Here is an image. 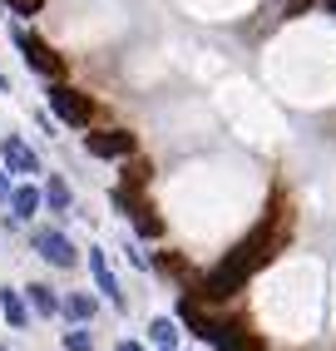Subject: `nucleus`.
I'll use <instances>...</instances> for the list:
<instances>
[{"label":"nucleus","instance_id":"9","mask_svg":"<svg viewBox=\"0 0 336 351\" xmlns=\"http://www.w3.org/2000/svg\"><path fill=\"white\" fill-rule=\"evenodd\" d=\"M10 208H15V218H35V208H40V189H10Z\"/></svg>","mask_w":336,"mask_h":351},{"label":"nucleus","instance_id":"8","mask_svg":"<svg viewBox=\"0 0 336 351\" xmlns=\"http://www.w3.org/2000/svg\"><path fill=\"white\" fill-rule=\"evenodd\" d=\"M25 292H30V307H35L40 317H55V312H60V302H55V287H45V282H30Z\"/></svg>","mask_w":336,"mask_h":351},{"label":"nucleus","instance_id":"12","mask_svg":"<svg viewBox=\"0 0 336 351\" xmlns=\"http://www.w3.org/2000/svg\"><path fill=\"white\" fill-rule=\"evenodd\" d=\"M64 317H69V322H89V317H94V297L69 292V297H64Z\"/></svg>","mask_w":336,"mask_h":351},{"label":"nucleus","instance_id":"1","mask_svg":"<svg viewBox=\"0 0 336 351\" xmlns=\"http://www.w3.org/2000/svg\"><path fill=\"white\" fill-rule=\"evenodd\" d=\"M50 109H55L60 124H75V129H89V119H94V99L80 95V89H69V84L50 89Z\"/></svg>","mask_w":336,"mask_h":351},{"label":"nucleus","instance_id":"4","mask_svg":"<svg viewBox=\"0 0 336 351\" xmlns=\"http://www.w3.org/2000/svg\"><path fill=\"white\" fill-rule=\"evenodd\" d=\"M203 341H213L218 351H267V346H262V341H257L252 332H243L237 322H213Z\"/></svg>","mask_w":336,"mask_h":351},{"label":"nucleus","instance_id":"2","mask_svg":"<svg viewBox=\"0 0 336 351\" xmlns=\"http://www.w3.org/2000/svg\"><path fill=\"white\" fill-rule=\"evenodd\" d=\"M15 45H20V55H25V64H30V69H40V75H50V80H60V75H64V60H60L50 45L35 35V30L20 25V30H15Z\"/></svg>","mask_w":336,"mask_h":351},{"label":"nucleus","instance_id":"19","mask_svg":"<svg viewBox=\"0 0 336 351\" xmlns=\"http://www.w3.org/2000/svg\"><path fill=\"white\" fill-rule=\"evenodd\" d=\"M311 10V0H287V15H307Z\"/></svg>","mask_w":336,"mask_h":351},{"label":"nucleus","instance_id":"17","mask_svg":"<svg viewBox=\"0 0 336 351\" xmlns=\"http://www.w3.org/2000/svg\"><path fill=\"white\" fill-rule=\"evenodd\" d=\"M0 203H10V169L0 163Z\"/></svg>","mask_w":336,"mask_h":351},{"label":"nucleus","instance_id":"23","mask_svg":"<svg viewBox=\"0 0 336 351\" xmlns=\"http://www.w3.org/2000/svg\"><path fill=\"white\" fill-rule=\"evenodd\" d=\"M163 351H173V346H163Z\"/></svg>","mask_w":336,"mask_h":351},{"label":"nucleus","instance_id":"7","mask_svg":"<svg viewBox=\"0 0 336 351\" xmlns=\"http://www.w3.org/2000/svg\"><path fill=\"white\" fill-rule=\"evenodd\" d=\"M89 267H94V282H99V292H109V302H124V297H119L114 272H109V263H104V252H89Z\"/></svg>","mask_w":336,"mask_h":351},{"label":"nucleus","instance_id":"22","mask_svg":"<svg viewBox=\"0 0 336 351\" xmlns=\"http://www.w3.org/2000/svg\"><path fill=\"white\" fill-rule=\"evenodd\" d=\"M0 89H5V75H0Z\"/></svg>","mask_w":336,"mask_h":351},{"label":"nucleus","instance_id":"20","mask_svg":"<svg viewBox=\"0 0 336 351\" xmlns=\"http://www.w3.org/2000/svg\"><path fill=\"white\" fill-rule=\"evenodd\" d=\"M119 351H143V346L139 341H119Z\"/></svg>","mask_w":336,"mask_h":351},{"label":"nucleus","instance_id":"3","mask_svg":"<svg viewBox=\"0 0 336 351\" xmlns=\"http://www.w3.org/2000/svg\"><path fill=\"white\" fill-rule=\"evenodd\" d=\"M30 243L40 247V257L45 263H55V267H75V247H69V238L64 232H55V228H30Z\"/></svg>","mask_w":336,"mask_h":351},{"label":"nucleus","instance_id":"21","mask_svg":"<svg viewBox=\"0 0 336 351\" xmlns=\"http://www.w3.org/2000/svg\"><path fill=\"white\" fill-rule=\"evenodd\" d=\"M326 10H331V15H336V0H326Z\"/></svg>","mask_w":336,"mask_h":351},{"label":"nucleus","instance_id":"6","mask_svg":"<svg viewBox=\"0 0 336 351\" xmlns=\"http://www.w3.org/2000/svg\"><path fill=\"white\" fill-rule=\"evenodd\" d=\"M0 158H5L10 173H40V158L20 144V138H5V144H0Z\"/></svg>","mask_w":336,"mask_h":351},{"label":"nucleus","instance_id":"16","mask_svg":"<svg viewBox=\"0 0 336 351\" xmlns=\"http://www.w3.org/2000/svg\"><path fill=\"white\" fill-rule=\"evenodd\" d=\"M64 351H94L89 332H64Z\"/></svg>","mask_w":336,"mask_h":351},{"label":"nucleus","instance_id":"18","mask_svg":"<svg viewBox=\"0 0 336 351\" xmlns=\"http://www.w3.org/2000/svg\"><path fill=\"white\" fill-rule=\"evenodd\" d=\"M10 5H15L20 15H35V10H40V0H10Z\"/></svg>","mask_w":336,"mask_h":351},{"label":"nucleus","instance_id":"11","mask_svg":"<svg viewBox=\"0 0 336 351\" xmlns=\"http://www.w3.org/2000/svg\"><path fill=\"white\" fill-rule=\"evenodd\" d=\"M149 178H154V163L149 158H129L124 163V189H143Z\"/></svg>","mask_w":336,"mask_h":351},{"label":"nucleus","instance_id":"10","mask_svg":"<svg viewBox=\"0 0 336 351\" xmlns=\"http://www.w3.org/2000/svg\"><path fill=\"white\" fill-rule=\"evenodd\" d=\"M0 312H5L10 326H25V322H30V307L20 302V292H0Z\"/></svg>","mask_w":336,"mask_h":351},{"label":"nucleus","instance_id":"5","mask_svg":"<svg viewBox=\"0 0 336 351\" xmlns=\"http://www.w3.org/2000/svg\"><path fill=\"white\" fill-rule=\"evenodd\" d=\"M84 149H89L94 158H129V154H134V134H129V129H99V134L84 138Z\"/></svg>","mask_w":336,"mask_h":351},{"label":"nucleus","instance_id":"13","mask_svg":"<svg viewBox=\"0 0 336 351\" xmlns=\"http://www.w3.org/2000/svg\"><path fill=\"white\" fill-rule=\"evenodd\" d=\"M134 223H139V232H143V238H158V232H163V218L154 213L149 203H139V208H134Z\"/></svg>","mask_w":336,"mask_h":351},{"label":"nucleus","instance_id":"15","mask_svg":"<svg viewBox=\"0 0 336 351\" xmlns=\"http://www.w3.org/2000/svg\"><path fill=\"white\" fill-rule=\"evenodd\" d=\"M149 337H154L158 346H173V341H178V326L168 322V317H154V326H149Z\"/></svg>","mask_w":336,"mask_h":351},{"label":"nucleus","instance_id":"14","mask_svg":"<svg viewBox=\"0 0 336 351\" xmlns=\"http://www.w3.org/2000/svg\"><path fill=\"white\" fill-rule=\"evenodd\" d=\"M45 203H50L55 213H69V183L64 178H50V183H45Z\"/></svg>","mask_w":336,"mask_h":351}]
</instances>
